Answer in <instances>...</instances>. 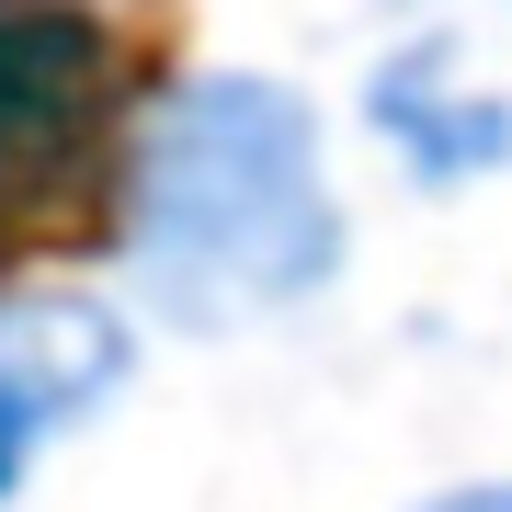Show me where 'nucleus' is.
Instances as JSON below:
<instances>
[{
    "label": "nucleus",
    "instance_id": "1",
    "mask_svg": "<svg viewBox=\"0 0 512 512\" xmlns=\"http://www.w3.org/2000/svg\"><path fill=\"white\" fill-rule=\"evenodd\" d=\"M126 251H137L148 308L183 330L308 308L342 274V194L319 171V114L251 69L183 80L137 137Z\"/></svg>",
    "mask_w": 512,
    "mask_h": 512
},
{
    "label": "nucleus",
    "instance_id": "2",
    "mask_svg": "<svg viewBox=\"0 0 512 512\" xmlns=\"http://www.w3.org/2000/svg\"><path fill=\"white\" fill-rule=\"evenodd\" d=\"M365 114H376V137L399 148L421 183H478V171H501V160H512V103L467 92L444 46L387 57L376 92H365Z\"/></svg>",
    "mask_w": 512,
    "mask_h": 512
},
{
    "label": "nucleus",
    "instance_id": "3",
    "mask_svg": "<svg viewBox=\"0 0 512 512\" xmlns=\"http://www.w3.org/2000/svg\"><path fill=\"white\" fill-rule=\"evenodd\" d=\"M0 376L23 387L46 421L92 410L114 376H126V330H114L92 296H23V308H0Z\"/></svg>",
    "mask_w": 512,
    "mask_h": 512
},
{
    "label": "nucleus",
    "instance_id": "4",
    "mask_svg": "<svg viewBox=\"0 0 512 512\" xmlns=\"http://www.w3.org/2000/svg\"><path fill=\"white\" fill-rule=\"evenodd\" d=\"M35 433H46V410H35V399H23V387H12V376H0V501H12V490H23V456H35Z\"/></svg>",
    "mask_w": 512,
    "mask_h": 512
},
{
    "label": "nucleus",
    "instance_id": "5",
    "mask_svg": "<svg viewBox=\"0 0 512 512\" xmlns=\"http://www.w3.org/2000/svg\"><path fill=\"white\" fill-rule=\"evenodd\" d=\"M421 512H512V478H467V490H433Z\"/></svg>",
    "mask_w": 512,
    "mask_h": 512
}]
</instances>
